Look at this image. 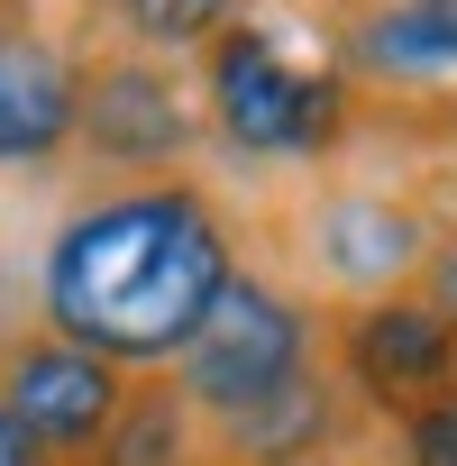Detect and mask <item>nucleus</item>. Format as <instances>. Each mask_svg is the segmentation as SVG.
I'll return each instance as SVG.
<instances>
[{
  "label": "nucleus",
  "instance_id": "13",
  "mask_svg": "<svg viewBox=\"0 0 457 466\" xmlns=\"http://www.w3.org/2000/svg\"><path fill=\"white\" fill-rule=\"evenodd\" d=\"M402 466H457V393L402 411Z\"/></svg>",
  "mask_w": 457,
  "mask_h": 466
},
{
  "label": "nucleus",
  "instance_id": "6",
  "mask_svg": "<svg viewBox=\"0 0 457 466\" xmlns=\"http://www.w3.org/2000/svg\"><path fill=\"white\" fill-rule=\"evenodd\" d=\"M83 128V83L56 46L0 37V165H37Z\"/></svg>",
  "mask_w": 457,
  "mask_h": 466
},
{
  "label": "nucleus",
  "instance_id": "10",
  "mask_svg": "<svg viewBox=\"0 0 457 466\" xmlns=\"http://www.w3.org/2000/svg\"><path fill=\"white\" fill-rule=\"evenodd\" d=\"M228 439H239V457H266V466H293V457H311L320 439H330V393L302 375V384H284V393H266L257 411H239L228 420Z\"/></svg>",
  "mask_w": 457,
  "mask_h": 466
},
{
  "label": "nucleus",
  "instance_id": "2",
  "mask_svg": "<svg viewBox=\"0 0 457 466\" xmlns=\"http://www.w3.org/2000/svg\"><path fill=\"white\" fill-rule=\"evenodd\" d=\"M183 366V402L192 411H219V420H239L257 411L266 393L302 384L311 375V320L284 284L266 275H228V293L210 302V320L192 329V348L174 357Z\"/></svg>",
  "mask_w": 457,
  "mask_h": 466
},
{
  "label": "nucleus",
  "instance_id": "14",
  "mask_svg": "<svg viewBox=\"0 0 457 466\" xmlns=\"http://www.w3.org/2000/svg\"><path fill=\"white\" fill-rule=\"evenodd\" d=\"M0 466H46V448L28 439V420H19L10 402H0Z\"/></svg>",
  "mask_w": 457,
  "mask_h": 466
},
{
  "label": "nucleus",
  "instance_id": "3",
  "mask_svg": "<svg viewBox=\"0 0 457 466\" xmlns=\"http://www.w3.org/2000/svg\"><path fill=\"white\" fill-rule=\"evenodd\" d=\"M210 119L248 156H311L339 128V83L293 65L266 28H228L210 46Z\"/></svg>",
  "mask_w": 457,
  "mask_h": 466
},
{
  "label": "nucleus",
  "instance_id": "11",
  "mask_svg": "<svg viewBox=\"0 0 457 466\" xmlns=\"http://www.w3.org/2000/svg\"><path fill=\"white\" fill-rule=\"evenodd\" d=\"M101 466H192V402L183 393H128L110 439H101Z\"/></svg>",
  "mask_w": 457,
  "mask_h": 466
},
{
  "label": "nucleus",
  "instance_id": "9",
  "mask_svg": "<svg viewBox=\"0 0 457 466\" xmlns=\"http://www.w3.org/2000/svg\"><path fill=\"white\" fill-rule=\"evenodd\" d=\"M348 56L375 83H448L457 74V0H375Z\"/></svg>",
  "mask_w": 457,
  "mask_h": 466
},
{
  "label": "nucleus",
  "instance_id": "15",
  "mask_svg": "<svg viewBox=\"0 0 457 466\" xmlns=\"http://www.w3.org/2000/svg\"><path fill=\"white\" fill-rule=\"evenodd\" d=\"M430 302L457 320V248H430Z\"/></svg>",
  "mask_w": 457,
  "mask_h": 466
},
{
  "label": "nucleus",
  "instance_id": "8",
  "mask_svg": "<svg viewBox=\"0 0 457 466\" xmlns=\"http://www.w3.org/2000/svg\"><path fill=\"white\" fill-rule=\"evenodd\" d=\"M83 137H92L101 156H119V165H165V156L192 137V110H183V92H174L165 74L119 65V74L92 83V101H83Z\"/></svg>",
  "mask_w": 457,
  "mask_h": 466
},
{
  "label": "nucleus",
  "instance_id": "1",
  "mask_svg": "<svg viewBox=\"0 0 457 466\" xmlns=\"http://www.w3.org/2000/svg\"><path fill=\"white\" fill-rule=\"evenodd\" d=\"M239 257L228 228L192 183H137L74 210L46 248V320L56 339L110 366H174L210 302L228 293Z\"/></svg>",
  "mask_w": 457,
  "mask_h": 466
},
{
  "label": "nucleus",
  "instance_id": "5",
  "mask_svg": "<svg viewBox=\"0 0 457 466\" xmlns=\"http://www.w3.org/2000/svg\"><path fill=\"white\" fill-rule=\"evenodd\" d=\"M0 402L28 420L37 448H101L110 420H119V402H128V384H119L110 357H92V348H74V339L46 329V339H28V348L10 357Z\"/></svg>",
  "mask_w": 457,
  "mask_h": 466
},
{
  "label": "nucleus",
  "instance_id": "12",
  "mask_svg": "<svg viewBox=\"0 0 457 466\" xmlns=\"http://www.w3.org/2000/svg\"><path fill=\"white\" fill-rule=\"evenodd\" d=\"M119 19L147 46H219L239 28V0H119Z\"/></svg>",
  "mask_w": 457,
  "mask_h": 466
},
{
  "label": "nucleus",
  "instance_id": "4",
  "mask_svg": "<svg viewBox=\"0 0 457 466\" xmlns=\"http://www.w3.org/2000/svg\"><path fill=\"white\" fill-rule=\"evenodd\" d=\"M348 384L384 411H421L457 384V320L430 293H384L348 320Z\"/></svg>",
  "mask_w": 457,
  "mask_h": 466
},
{
  "label": "nucleus",
  "instance_id": "7",
  "mask_svg": "<svg viewBox=\"0 0 457 466\" xmlns=\"http://www.w3.org/2000/svg\"><path fill=\"white\" fill-rule=\"evenodd\" d=\"M320 266L339 275V284H357V293H393L411 266H430V228L402 210V201H375V192H348V201H330L320 210Z\"/></svg>",
  "mask_w": 457,
  "mask_h": 466
}]
</instances>
